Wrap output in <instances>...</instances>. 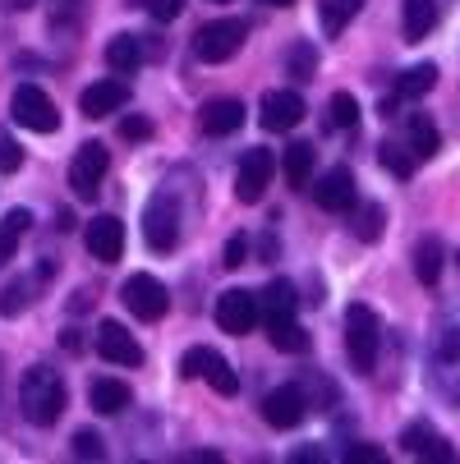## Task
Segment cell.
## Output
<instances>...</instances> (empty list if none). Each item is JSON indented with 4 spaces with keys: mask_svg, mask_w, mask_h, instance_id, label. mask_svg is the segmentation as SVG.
Instances as JSON below:
<instances>
[{
    "mask_svg": "<svg viewBox=\"0 0 460 464\" xmlns=\"http://www.w3.org/2000/svg\"><path fill=\"white\" fill-rule=\"evenodd\" d=\"M19 405H24V419L37 423V428H51L64 410V382L60 372H51L46 363L28 368L24 382H19Z\"/></svg>",
    "mask_w": 460,
    "mask_h": 464,
    "instance_id": "6da1fadb",
    "label": "cell"
},
{
    "mask_svg": "<svg viewBox=\"0 0 460 464\" xmlns=\"http://www.w3.org/2000/svg\"><path fill=\"white\" fill-rule=\"evenodd\" d=\"M377 341H382V326H377V313L368 304H350L346 308V354L359 372H373L377 363Z\"/></svg>",
    "mask_w": 460,
    "mask_h": 464,
    "instance_id": "7a4b0ae2",
    "label": "cell"
},
{
    "mask_svg": "<svg viewBox=\"0 0 460 464\" xmlns=\"http://www.w3.org/2000/svg\"><path fill=\"white\" fill-rule=\"evenodd\" d=\"M249 42V24L244 19H212L193 33V55L203 64H226L240 46Z\"/></svg>",
    "mask_w": 460,
    "mask_h": 464,
    "instance_id": "3957f363",
    "label": "cell"
},
{
    "mask_svg": "<svg viewBox=\"0 0 460 464\" xmlns=\"http://www.w3.org/2000/svg\"><path fill=\"white\" fill-rule=\"evenodd\" d=\"M143 239H148L152 253H171L180 244V208L166 188L152 193L148 208H143Z\"/></svg>",
    "mask_w": 460,
    "mask_h": 464,
    "instance_id": "277c9868",
    "label": "cell"
},
{
    "mask_svg": "<svg viewBox=\"0 0 460 464\" xmlns=\"http://www.w3.org/2000/svg\"><path fill=\"white\" fill-rule=\"evenodd\" d=\"M10 115H15V124L33 129V134H55V129H60V111H55V102H51L37 83H19V88H15Z\"/></svg>",
    "mask_w": 460,
    "mask_h": 464,
    "instance_id": "5b68a950",
    "label": "cell"
},
{
    "mask_svg": "<svg viewBox=\"0 0 460 464\" xmlns=\"http://www.w3.org/2000/svg\"><path fill=\"white\" fill-rule=\"evenodd\" d=\"M120 299H124V308L134 313L139 322H161V317H166V308H171L166 285H161L157 276H148V272L129 276V281L120 285Z\"/></svg>",
    "mask_w": 460,
    "mask_h": 464,
    "instance_id": "8992f818",
    "label": "cell"
},
{
    "mask_svg": "<svg viewBox=\"0 0 460 464\" xmlns=\"http://www.w3.org/2000/svg\"><path fill=\"white\" fill-rule=\"evenodd\" d=\"M272 175H277V157L268 148H249L244 161H240V175H235V198L240 203H262Z\"/></svg>",
    "mask_w": 460,
    "mask_h": 464,
    "instance_id": "52a82bcc",
    "label": "cell"
},
{
    "mask_svg": "<svg viewBox=\"0 0 460 464\" xmlns=\"http://www.w3.org/2000/svg\"><path fill=\"white\" fill-rule=\"evenodd\" d=\"M295 308H299V299H295L290 281H268V290L258 295V322L268 326V336L295 326Z\"/></svg>",
    "mask_w": 460,
    "mask_h": 464,
    "instance_id": "ba28073f",
    "label": "cell"
},
{
    "mask_svg": "<svg viewBox=\"0 0 460 464\" xmlns=\"http://www.w3.org/2000/svg\"><path fill=\"white\" fill-rule=\"evenodd\" d=\"M106 148L102 143H83L70 161V188L83 198V203H93V198L102 193V175H106Z\"/></svg>",
    "mask_w": 460,
    "mask_h": 464,
    "instance_id": "9c48e42d",
    "label": "cell"
},
{
    "mask_svg": "<svg viewBox=\"0 0 460 464\" xmlns=\"http://www.w3.org/2000/svg\"><path fill=\"white\" fill-rule=\"evenodd\" d=\"M304 414H308V395H304V386L299 382H286V386H277L268 401H262V419H268L272 428H299L304 423Z\"/></svg>",
    "mask_w": 460,
    "mask_h": 464,
    "instance_id": "30bf717a",
    "label": "cell"
},
{
    "mask_svg": "<svg viewBox=\"0 0 460 464\" xmlns=\"http://www.w3.org/2000/svg\"><path fill=\"white\" fill-rule=\"evenodd\" d=\"M97 354L120 363V368H139L143 363V345H139V336H129L124 322H102L97 326Z\"/></svg>",
    "mask_w": 460,
    "mask_h": 464,
    "instance_id": "8fae6325",
    "label": "cell"
},
{
    "mask_svg": "<svg viewBox=\"0 0 460 464\" xmlns=\"http://www.w3.org/2000/svg\"><path fill=\"white\" fill-rule=\"evenodd\" d=\"M258 322V295L249 290H226L217 299V326L226 336H249V326Z\"/></svg>",
    "mask_w": 460,
    "mask_h": 464,
    "instance_id": "7c38bea8",
    "label": "cell"
},
{
    "mask_svg": "<svg viewBox=\"0 0 460 464\" xmlns=\"http://www.w3.org/2000/svg\"><path fill=\"white\" fill-rule=\"evenodd\" d=\"M313 198H318V208H322V212H355V203H359V188H355V175H350L346 166H337V170H327V175L318 179Z\"/></svg>",
    "mask_w": 460,
    "mask_h": 464,
    "instance_id": "4fadbf2b",
    "label": "cell"
},
{
    "mask_svg": "<svg viewBox=\"0 0 460 464\" xmlns=\"http://www.w3.org/2000/svg\"><path fill=\"white\" fill-rule=\"evenodd\" d=\"M304 120V97L295 88H272L262 97V129H272V134H286Z\"/></svg>",
    "mask_w": 460,
    "mask_h": 464,
    "instance_id": "5bb4252c",
    "label": "cell"
},
{
    "mask_svg": "<svg viewBox=\"0 0 460 464\" xmlns=\"http://www.w3.org/2000/svg\"><path fill=\"white\" fill-rule=\"evenodd\" d=\"M129 97H134V88H129L124 79H102V83H93V88L79 97V111H83L88 120H102V115L124 111V106H129Z\"/></svg>",
    "mask_w": 460,
    "mask_h": 464,
    "instance_id": "9a60e30c",
    "label": "cell"
},
{
    "mask_svg": "<svg viewBox=\"0 0 460 464\" xmlns=\"http://www.w3.org/2000/svg\"><path fill=\"white\" fill-rule=\"evenodd\" d=\"M83 244H88V253L97 262H120V253H124V226L115 217H93L88 230H83Z\"/></svg>",
    "mask_w": 460,
    "mask_h": 464,
    "instance_id": "2e32d148",
    "label": "cell"
},
{
    "mask_svg": "<svg viewBox=\"0 0 460 464\" xmlns=\"http://www.w3.org/2000/svg\"><path fill=\"white\" fill-rule=\"evenodd\" d=\"M244 102H235V97H217V102H208L203 106V129H208V134H235V129L244 124Z\"/></svg>",
    "mask_w": 460,
    "mask_h": 464,
    "instance_id": "e0dca14e",
    "label": "cell"
},
{
    "mask_svg": "<svg viewBox=\"0 0 460 464\" xmlns=\"http://www.w3.org/2000/svg\"><path fill=\"white\" fill-rule=\"evenodd\" d=\"M401 28H406V42H424L437 28V0H406L401 5Z\"/></svg>",
    "mask_w": 460,
    "mask_h": 464,
    "instance_id": "ac0fdd59",
    "label": "cell"
},
{
    "mask_svg": "<svg viewBox=\"0 0 460 464\" xmlns=\"http://www.w3.org/2000/svg\"><path fill=\"white\" fill-rule=\"evenodd\" d=\"M359 10H364V0H318V24H322V37H341Z\"/></svg>",
    "mask_w": 460,
    "mask_h": 464,
    "instance_id": "d6986e66",
    "label": "cell"
},
{
    "mask_svg": "<svg viewBox=\"0 0 460 464\" xmlns=\"http://www.w3.org/2000/svg\"><path fill=\"white\" fill-rule=\"evenodd\" d=\"M93 410L97 414H124L129 410V401H134V391H129L120 377H102V382H93Z\"/></svg>",
    "mask_w": 460,
    "mask_h": 464,
    "instance_id": "ffe728a7",
    "label": "cell"
},
{
    "mask_svg": "<svg viewBox=\"0 0 460 464\" xmlns=\"http://www.w3.org/2000/svg\"><path fill=\"white\" fill-rule=\"evenodd\" d=\"M28 226H33V212H28V208H15V212L0 217V267H5V262H15L19 239L28 235Z\"/></svg>",
    "mask_w": 460,
    "mask_h": 464,
    "instance_id": "44dd1931",
    "label": "cell"
},
{
    "mask_svg": "<svg viewBox=\"0 0 460 464\" xmlns=\"http://www.w3.org/2000/svg\"><path fill=\"white\" fill-rule=\"evenodd\" d=\"M139 60H143V37L134 33H120L106 42V64L115 74H129V70H139Z\"/></svg>",
    "mask_w": 460,
    "mask_h": 464,
    "instance_id": "7402d4cb",
    "label": "cell"
},
{
    "mask_svg": "<svg viewBox=\"0 0 460 464\" xmlns=\"http://www.w3.org/2000/svg\"><path fill=\"white\" fill-rule=\"evenodd\" d=\"M281 170H286V184L290 188H308V179H313V148L308 143H286Z\"/></svg>",
    "mask_w": 460,
    "mask_h": 464,
    "instance_id": "603a6c76",
    "label": "cell"
},
{
    "mask_svg": "<svg viewBox=\"0 0 460 464\" xmlns=\"http://www.w3.org/2000/svg\"><path fill=\"white\" fill-rule=\"evenodd\" d=\"M437 148H442V139H437V124H433V115L415 111V115H410V152L424 161V157H433Z\"/></svg>",
    "mask_w": 460,
    "mask_h": 464,
    "instance_id": "cb8c5ba5",
    "label": "cell"
},
{
    "mask_svg": "<svg viewBox=\"0 0 460 464\" xmlns=\"http://www.w3.org/2000/svg\"><path fill=\"white\" fill-rule=\"evenodd\" d=\"M433 83H437V64H415V70H406L396 79V102H415V97L433 92Z\"/></svg>",
    "mask_w": 460,
    "mask_h": 464,
    "instance_id": "d4e9b609",
    "label": "cell"
},
{
    "mask_svg": "<svg viewBox=\"0 0 460 464\" xmlns=\"http://www.w3.org/2000/svg\"><path fill=\"white\" fill-rule=\"evenodd\" d=\"M442 262H446L442 244H437V239H419V248H415V276H419L424 285H437Z\"/></svg>",
    "mask_w": 460,
    "mask_h": 464,
    "instance_id": "484cf974",
    "label": "cell"
},
{
    "mask_svg": "<svg viewBox=\"0 0 460 464\" xmlns=\"http://www.w3.org/2000/svg\"><path fill=\"white\" fill-rule=\"evenodd\" d=\"M382 166L396 175V179H410L415 166H419V157H415L410 148H401V143H382Z\"/></svg>",
    "mask_w": 460,
    "mask_h": 464,
    "instance_id": "4316f807",
    "label": "cell"
},
{
    "mask_svg": "<svg viewBox=\"0 0 460 464\" xmlns=\"http://www.w3.org/2000/svg\"><path fill=\"white\" fill-rule=\"evenodd\" d=\"M74 464H106V441L97 432H74Z\"/></svg>",
    "mask_w": 460,
    "mask_h": 464,
    "instance_id": "83f0119b",
    "label": "cell"
},
{
    "mask_svg": "<svg viewBox=\"0 0 460 464\" xmlns=\"http://www.w3.org/2000/svg\"><path fill=\"white\" fill-rule=\"evenodd\" d=\"M382 221H387V212H382L377 203H364V208L355 212V235H359L364 244H373V239L382 235Z\"/></svg>",
    "mask_w": 460,
    "mask_h": 464,
    "instance_id": "f1b7e54d",
    "label": "cell"
},
{
    "mask_svg": "<svg viewBox=\"0 0 460 464\" xmlns=\"http://www.w3.org/2000/svg\"><path fill=\"white\" fill-rule=\"evenodd\" d=\"M203 377L212 382V391H217V395H235V391H240V377L230 372V363H226L221 354H212V363H208V372H203Z\"/></svg>",
    "mask_w": 460,
    "mask_h": 464,
    "instance_id": "f546056e",
    "label": "cell"
},
{
    "mask_svg": "<svg viewBox=\"0 0 460 464\" xmlns=\"http://www.w3.org/2000/svg\"><path fill=\"white\" fill-rule=\"evenodd\" d=\"M290 79H313V64H318V51H313V42H295V51H290Z\"/></svg>",
    "mask_w": 460,
    "mask_h": 464,
    "instance_id": "4dcf8cb0",
    "label": "cell"
},
{
    "mask_svg": "<svg viewBox=\"0 0 460 464\" xmlns=\"http://www.w3.org/2000/svg\"><path fill=\"white\" fill-rule=\"evenodd\" d=\"M415 464H460V455H455V446H446L442 437H433V441H424L415 450Z\"/></svg>",
    "mask_w": 460,
    "mask_h": 464,
    "instance_id": "1f68e13d",
    "label": "cell"
},
{
    "mask_svg": "<svg viewBox=\"0 0 460 464\" xmlns=\"http://www.w3.org/2000/svg\"><path fill=\"white\" fill-rule=\"evenodd\" d=\"M28 304H33V285L28 281H15V285H5V295H0V313L5 317H19Z\"/></svg>",
    "mask_w": 460,
    "mask_h": 464,
    "instance_id": "d6a6232c",
    "label": "cell"
},
{
    "mask_svg": "<svg viewBox=\"0 0 460 464\" xmlns=\"http://www.w3.org/2000/svg\"><path fill=\"white\" fill-rule=\"evenodd\" d=\"M327 111H332V124H337V129H355V124H359V102H355L350 92H337Z\"/></svg>",
    "mask_w": 460,
    "mask_h": 464,
    "instance_id": "836d02e7",
    "label": "cell"
},
{
    "mask_svg": "<svg viewBox=\"0 0 460 464\" xmlns=\"http://www.w3.org/2000/svg\"><path fill=\"white\" fill-rule=\"evenodd\" d=\"M341 464H391V459H387V450L373 446V441H350L346 455H341Z\"/></svg>",
    "mask_w": 460,
    "mask_h": 464,
    "instance_id": "e575fe53",
    "label": "cell"
},
{
    "mask_svg": "<svg viewBox=\"0 0 460 464\" xmlns=\"http://www.w3.org/2000/svg\"><path fill=\"white\" fill-rule=\"evenodd\" d=\"M272 345H277V350H286V354H304V350H308V331L295 322V326L277 331V336H272Z\"/></svg>",
    "mask_w": 460,
    "mask_h": 464,
    "instance_id": "d590c367",
    "label": "cell"
},
{
    "mask_svg": "<svg viewBox=\"0 0 460 464\" xmlns=\"http://www.w3.org/2000/svg\"><path fill=\"white\" fill-rule=\"evenodd\" d=\"M24 166V148L5 134V129H0V170H5V175H15Z\"/></svg>",
    "mask_w": 460,
    "mask_h": 464,
    "instance_id": "8d00e7d4",
    "label": "cell"
},
{
    "mask_svg": "<svg viewBox=\"0 0 460 464\" xmlns=\"http://www.w3.org/2000/svg\"><path fill=\"white\" fill-rule=\"evenodd\" d=\"M120 139H129V143L152 139V120H143V115H124V120H120Z\"/></svg>",
    "mask_w": 460,
    "mask_h": 464,
    "instance_id": "74e56055",
    "label": "cell"
},
{
    "mask_svg": "<svg viewBox=\"0 0 460 464\" xmlns=\"http://www.w3.org/2000/svg\"><path fill=\"white\" fill-rule=\"evenodd\" d=\"M208 363H212V350H203V345H199V350H189V354L180 359V372H184V377H203V372H208Z\"/></svg>",
    "mask_w": 460,
    "mask_h": 464,
    "instance_id": "f35d334b",
    "label": "cell"
},
{
    "mask_svg": "<svg viewBox=\"0 0 460 464\" xmlns=\"http://www.w3.org/2000/svg\"><path fill=\"white\" fill-rule=\"evenodd\" d=\"M143 5H148V14H152L157 24H171V19H180L184 0H143Z\"/></svg>",
    "mask_w": 460,
    "mask_h": 464,
    "instance_id": "ab89813d",
    "label": "cell"
},
{
    "mask_svg": "<svg viewBox=\"0 0 460 464\" xmlns=\"http://www.w3.org/2000/svg\"><path fill=\"white\" fill-rule=\"evenodd\" d=\"M180 464H226V455H221V450H212V446H199V450H184V455H180Z\"/></svg>",
    "mask_w": 460,
    "mask_h": 464,
    "instance_id": "60d3db41",
    "label": "cell"
},
{
    "mask_svg": "<svg viewBox=\"0 0 460 464\" xmlns=\"http://www.w3.org/2000/svg\"><path fill=\"white\" fill-rule=\"evenodd\" d=\"M244 257H249V239L235 235V239L226 244V267H244Z\"/></svg>",
    "mask_w": 460,
    "mask_h": 464,
    "instance_id": "b9f144b4",
    "label": "cell"
},
{
    "mask_svg": "<svg viewBox=\"0 0 460 464\" xmlns=\"http://www.w3.org/2000/svg\"><path fill=\"white\" fill-rule=\"evenodd\" d=\"M286 464H327V459H322V450H318V446H299Z\"/></svg>",
    "mask_w": 460,
    "mask_h": 464,
    "instance_id": "7bdbcfd3",
    "label": "cell"
},
{
    "mask_svg": "<svg viewBox=\"0 0 460 464\" xmlns=\"http://www.w3.org/2000/svg\"><path fill=\"white\" fill-rule=\"evenodd\" d=\"M28 5H33V0H5V10H15V14H19V10H28Z\"/></svg>",
    "mask_w": 460,
    "mask_h": 464,
    "instance_id": "ee69618b",
    "label": "cell"
},
{
    "mask_svg": "<svg viewBox=\"0 0 460 464\" xmlns=\"http://www.w3.org/2000/svg\"><path fill=\"white\" fill-rule=\"evenodd\" d=\"M268 5H290V0H268Z\"/></svg>",
    "mask_w": 460,
    "mask_h": 464,
    "instance_id": "f6af8a7d",
    "label": "cell"
},
{
    "mask_svg": "<svg viewBox=\"0 0 460 464\" xmlns=\"http://www.w3.org/2000/svg\"><path fill=\"white\" fill-rule=\"evenodd\" d=\"M212 5H226V0H212Z\"/></svg>",
    "mask_w": 460,
    "mask_h": 464,
    "instance_id": "bcb514c9",
    "label": "cell"
},
{
    "mask_svg": "<svg viewBox=\"0 0 460 464\" xmlns=\"http://www.w3.org/2000/svg\"><path fill=\"white\" fill-rule=\"evenodd\" d=\"M134 464H143V459H134Z\"/></svg>",
    "mask_w": 460,
    "mask_h": 464,
    "instance_id": "7dc6e473",
    "label": "cell"
}]
</instances>
